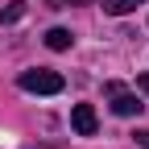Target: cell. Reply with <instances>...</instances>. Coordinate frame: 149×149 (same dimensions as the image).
<instances>
[{
	"label": "cell",
	"mask_w": 149,
	"mask_h": 149,
	"mask_svg": "<svg viewBox=\"0 0 149 149\" xmlns=\"http://www.w3.org/2000/svg\"><path fill=\"white\" fill-rule=\"evenodd\" d=\"M70 42H74L70 29H50V33H46V46H50V50H70Z\"/></svg>",
	"instance_id": "cell-4"
},
{
	"label": "cell",
	"mask_w": 149,
	"mask_h": 149,
	"mask_svg": "<svg viewBox=\"0 0 149 149\" xmlns=\"http://www.w3.org/2000/svg\"><path fill=\"white\" fill-rule=\"evenodd\" d=\"M70 128H74L79 137H95V128H100L95 108H91V104H74V112H70Z\"/></svg>",
	"instance_id": "cell-2"
},
{
	"label": "cell",
	"mask_w": 149,
	"mask_h": 149,
	"mask_svg": "<svg viewBox=\"0 0 149 149\" xmlns=\"http://www.w3.org/2000/svg\"><path fill=\"white\" fill-rule=\"evenodd\" d=\"M137 141H141V145L149 149V128H145V133H137Z\"/></svg>",
	"instance_id": "cell-8"
},
{
	"label": "cell",
	"mask_w": 149,
	"mask_h": 149,
	"mask_svg": "<svg viewBox=\"0 0 149 149\" xmlns=\"http://www.w3.org/2000/svg\"><path fill=\"white\" fill-rule=\"evenodd\" d=\"M141 91H149V74H145V79H141Z\"/></svg>",
	"instance_id": "cell-9"
},
{
	"label": "cell",
	"mask_w": 149,
	"mask_h": 149,
	"mask_svg": "<svg viewBox=\"0 0 149 149\" xmlns=\"http://www.w3.org/2000/svg\"><path fill=\"white\" fill-rule=\"evenodd\" d=\"M104 91L112 95V112H116V116H137V112H141L137 95H128V91H124L120 83H104Z\"/></svg>",
	"instance_id": "cell-3"
},
{
	"label": "cell",
	"mask_w": 149,
	"mask_h": 149,
	"mask_svg": "<svg viewBox=\"0 0 149 149\" xmlns=\"http://www.w3.org/2000/svg\"><path fill=\"white\" fill-rule=\"evenodd\" d=\"M54 8H70V4H91V0H50Z\"/></svg>",
	"instance_id": "cell-7"
},
{
	"label": "cell",
	"mask_w": 149,
	"mask_h": 149,
	"mask_svg": "<svg viewBox=\"0 0 149 149\" xmlns=\"http://www.w3.org/2000/svg\"><path fill=\"white\" fill-rule=\"evenodd\" d=\"M137 4H145V0H104V13H112V17H124V13H133Z\"/></svg>",
	"instance_id": "cell-5"
},
{
	"label": "cell",
	"mask_w": 149,
	"mask_h": 149,
	"mask_svg": "<svg viewBox=\"0 0 149 149\" xmlns=\"http://www.w3.org/2000/svg\"><path fill=\"white\" fill-rule=\"evenodd\" d=\"M17 83H21V91H33V95H58L66 87L58 70H25Z\"/></svg>",
	"instance_id": "cell-1"
},
{
	"label": "cell",
	"mask_w": 149,
	"mask_h": 149,
	"mask_svg": "<svg viewBox=\"0 0 149 149\" xmlns=\"http://www.w3.org/2000/svg\"><path fill=\"white\" fill-rule=\"evenodd\" d=\"M21 17H25V4H21V0H13L8 8H0V25H13V21H21Z\"/></svg>",
	"instance_id": "cell-6"
}]
</instances>
